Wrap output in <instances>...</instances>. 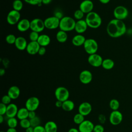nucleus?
<instances>
[{"mask_svg":"<svg viewBox=\"0 0 132 132\" xmlns=\"http://www.w3.org/2000/svg\"><path fill=\"white\" fill-rule=\"evenodd\" d=\"M16 37L13 34H9L6 37V41L9 44H14Z\"/></svg>","mask_w":132,"mask_h":132,"instance_id":"35","label":"nucleus"},{"mask_svg":"<svg viewBox=\"0 0 132 132\" xmlns=\"http://www.w3.org/2000/svg\"><path fill=\"white\" fill-rule=\"evenodd\" d=\"M29 120H30L31 126L33 127L34 128L36 127V126H38V125H40L41 119L38 116H36V117H35L33 119H29Z\"/></svg>","mask_w":132,"mask_h":132,"instance_id":"36","label":"nucleus"},{"mask_svg":"<svg viewBox=\"0 0 132 132\" xmlns=\"http://www.w3.org/2000/svg\"><path fill=\"white\" fill-rule=\"evenodd\" d=\"M106 117L104 114H100L98 115V121L99 123L101 124H104L106 122Z\"/></svg>","mask_w":132,"mask_h":132,"instance_id":"43","label":"nucleus"},{"mask_svg":"<svg viewBox=\"0 0 132 132\" xmlns=\"http://www.w3.org/2000/svg\"><path fill=\"white\" fill-rule=\"evenodd\" d=\"M94 8V4L91 0H84L79 5V9L85 14H88L92 11Z\"/></svg>","mask_w":132,"mask_h":132,"instance_id":"15","label":"nucleus"},{"mask_svg":"<svg viewBox=\"0 0 132 132\" xmlns=\"http://www.w3.org/2000/svg\"><path fill=\"white\" fill-rule=\"evenodd\" d=\"M24 1L30 5H37V6H41L42 3V0H24Z\"/></svg>","mask_w":132,"mask_h":132,"instance_id":"39","label":"nucleus"},{"mask_svg":"<svg viewBox=\"0 0 132 132\" xmlns=\"http://www.w3.org/2000/svg\"><path fill=\"white\" fill-rule=\"evenodd\" d=\"M78 109V112L85 117L91 112L92 107L90 103L87 102H84L79 105Z\"/></svg>","mask_w":132,"mask_h":132,"instance_id":"16","label":"nucleus"},{"mask_svg":"<svg viewBox=\"0 0 132 132\" xmlns=\"http://www.w3.org/2000/svg\"><path fill=\"white\" fill-rule=\"evenodd\" d=\"M34 132H46L44 126L38 125L34 127Z\"/></svg>","mask_w":132,"mask_h":132,"instance_id":"44","label":"nucleus"},{"mask_svg":"<svg viewBox=\"0 0 132 132\" xmlns=\"http://www.w3.org/2000/svg\"><path fill=\"white\" fill-rule=\"evenodd\" d=\"M7 94L12 100H16L20 95V89L16 86H11L8 90Z\"/></svg>","mask_w":132,"mask_h":132,"instance_id":"22","label":"nucleus"},{"mask_svg":"<svg viewBox=\"0 0 132 132\" xmlns=\"http://www.w3.org/2000/svg\"><path fill=\"white\" fill-rule=\"evenodd\" d=\"M68 132H79V131L78 129H77V128L72 127L69 129Z\"/></svg>","mask_w":132,"mask_h":132,"instance_id":"50","label":"nucleus"},{"mask_svg":"<svg viewBox=\"0 0 132 132\" xmlns=\"http://www.w3.org/2000/svg\"><path fill=\"white\" fill-rule=\"evenodd\" d=\"M110 108L112 110H118L120 107V103L119 101L116 98L111 99L109 103Z\"/></svg>","mask_w":132,"mask_h":132,"instance_id":"30","label":"nucleus"},{"mask_svg":"<svg viewBox=\"0 0 132 132\" xmlns=\"http://www.w3.org/2000/svg\"><path fill=\"white\" fill-rule=\"evenodd\" d=\"M55 14V15L54 16H55L56 17H57V18H58L60 20L63 17V16H62V13L60 11H57Z\"/></svg>","mask_w":132,"mask_h":132,"instance_id":"47","label":"nucleus"},{"mask_svg":"<svg viewBox=\"0 0 132 132\" xmlns=\"http://www.w3.org/2000/svg\"><path fill=\"white\" fill-rule=\"evenodd\" d=\"M18 107L17 105L14 103H10L7 105L6 116L8 118H13L16 117L18 111Z\"/></svg>","mask_w":132,"mask_h":132,"instance_id":"20","label":"nucleus"},{"mask_svg":"<svg viewBox=\"0 0 132 132\" xmlns=\"http://www.w3.org/2000/svg\"><path fill=\"white\" fill-rule=\"evenodd\" d=\"M52 0H42V3L44 5H48L52 2Z\"/></svg>","mask_w":132,"mask_h":132,"instance_id":"51","label":"nucleus"},{"mask_svg":"<svg viewBox=\"0 0 132 132\" xmlns=\"http://www.w3.org/2000/svg\"><path fill=\"white\" fill-rule=\"evenodd\" d=\"M11 100H12V99L8 94L4 95L2 97V100H1L2 102L1 103H3L6 105H8L11 103Z\"/></svg>","mask_w":132,"mask_h":132,"instance_id":"40","label":"nucleus"},{"mask_svg":"<svg viewBox=\"0 0 132 132\" xmlns=\"http://www.w3.org/2000/svg\"><path fill=\"white\" fill-rule=\"evenodd\" d=\"M94 125L90 120H85L78 125L79 132H92L93 131Z\"/></svg>","mask_w":132,"mask_h":132,"instance_id":"14","label":"nucleus"},{"mask_svg":"<svg viewBox=\"0 0 132 132\" xmlns=\"http://www.w3.org/2000/svg\"><path fill=\"white\" fill-rule=\"evenodd\" d=\"M37 42L41 46L46 47L51 43V38L46 34H42L39 36Z\"/></svg>","mask_w":132,"mask_h":132,"instance_id":"24","label":"nucleus"},{"mask_svg":"<svg viewBox=\"0 0 132 132\" xmlns=\"http://www.w3.org/2000/svg\"><path fill=\"white\" fill-rule=\"evenodd\" d=\"M1 132H6V131H1Z\"/></svg>","mask_w":132,"mask_h":132,"instance_id":"56","label":"nucleus"},{"mask_svg":"<svg viewBox=\"0 0 132 132\" xmlns=\"http://www.w3.org/2000/svg\"><path fill=\"white\" fill-rule=\"evenodd\" d=\"M44 21L40 18H35L30 21V29L38 33L42 32L45 28Z\"/></svg>","mask_w":132,"mask_h":132,"instance_id":"9","label":"nucleus"},{"mask_svg":"<svg viewBox=\"0 0 132 132\" xmlns=\"http://www.w3.org/2000/svg\"><path fill=\"white\" fill-rule=\"evenodd\" d=\"M26 132H34V128L32 126H30L26 129H25Z\"/></svg>","mask_w":132,"mask_h":132,"instance_id":"49","label":"nucleus"},{"mask_svg":"<svg viewBox=\"0 0 132 132\" xmlns=\"http://www.w3.org/2000/svg\"><path fill=\"white\" fill-rule=\"evenodd\" d=\"M103 59L101 55L97 53L89 55L88 57V63L93 67H99L102 66Z\"/></svg>","mask_w":132,"mask_h":132,"instance_id":"12","label":"nucleus"},{"mask_svg":"<svg viewBox=\"0 0 132 132\" xmlns=\"http://www.w3.org/2000/svg\"><path fill=\"white\" fill-rule=\"evenodd\" d=\"M57 40L60 43H64L67 41L68 39V35L67 32L60 30H59L56 35Z\"/></svg>","mask_w":132,"mask_h":132,"instance_id":"28","label":"nucleus"},{"mask_svg":"<svg viewBox=\"0 0 132 132\" xmlns=\"http://www.w3.org/2000/svg\"><path fill=\"white\" fill-rule=\"evenodd\" d=\"M40 46L37 41H30L28 43L26 51L29 55H36L38 53Z\"/></svg>","mask_w":132,"mask_h":132,"instance_id":"17","label":"nucleus"},{"mask_svg":"<svg viewBox=\"0 0 132 132\" xmlns=\"http://www.w3.org/2000/svg\"><path fill=\"white\" fill-rule=\"evenodd\" d=\"M109 120L110 123L113 125H119L123 120V114L118 110L112 111L110 113Z\"/></svg>","mask_w":132,"mask_h":132,"instance_id":"10","label":"nucleus"},{"mask_svg":"<svg viewBox=\"0 0 132 132\" xmlns=\"http://www.w3.org/2000/svg\"><path fill=\"white\" fill-rule=\"evenodd\" d=\"M44 126L46 132H57L58 130V126L57 124L53 121H47Z\"/></svg>","mask_w":132,"mask_h":132,"instance_id":"25","label":"nucleus"},{"mask_svg":"<svg viewBox=\"0 0 132 132\" xmlns=\"http://www.w3.org/2000/svg\"><path fill=\"white\" fill-rule=\"evenodd\" d=\"M114 66V62L113 60L110 58H106L105 59H103L102 67L103 68V69L109 70L112 69Z\"/></svg>","mask_w":132,"mask_h":132,"instance_id":"29","label":"nucleus"},{"mask_svg":"<svg viewBox=\"0 0 132 132\" xmlns=\"http://www.w3.org/2000/svg\"><path fill=\"white\" fill-rule=\"evenodd\" d=\"M86 39L81 34H77L74 36L72 39V44L76 46H80L83 45Z\"/></svg>","mask_w":132,"mask_h":132,"instance_id":"23","label":"nucleus"},{"mask_svg":"<svg viewBox=\"0 0 132 132\" xmlns=\"http://www.w3.org/2000/svg\"><path fill=\"white\" fill-rule=\"evenodd\" d=\"M46 51V50L45 47L40 46V48L39 50L38 54L39 55H40V56H43V55H44L45 54Z\"/></svg>","mask_w":132,"mask_h":132,"instance_id":"45","label":"nucleus"},{"mask_svg":"<svg viewBox=\"0 0 132 132\" xmlns=\"http://www.w3.org/2000/svg\"><path fill=\"white\" fill-rule=\"evenodd\" d=\"M28 43L26 39L23 37H16L14 45L20 51H24L26 49Z\"/></svg>","mask_w":132,"mask_h":132,"instance_id":"21","label":"nucleus"},{"mask_svg":"<svg viewBox=\"0 0 132 132\" xmlns=\"http://www.w3.org/2000/svg\"><path fill=\"white\" fill-rule=\"evenodd\" d=\"M7 105L1 103L0 104V115H4L6 114V110H7Z\"/></svg>","mask_w":132,"mask_h":132,"instance_id":"42","label":"nucleus"},{"mask_svg":"<svg viewBox=\"0 0 132 132\" xmlns=\"http://www.w3.org/2000/svg\"><path fill=\"white\" fill-rule=\"evenodd\" d=\"M39 33L34 31H31L29 35V38L30 41H37L39 37Z\"/></svg>","mask_w":132,"mask_h":132,"instance_id":"38","label":"nucleus"},{"mask_svg":"<svg viewBox=\"0 0 132 132\" xmlns=\"http://www.w3.org/2000/svg\"><path fill=\"white\" fill-rule=\"evenodd\" d=\"M19 124H20V126L24 129H26L27 128H28L31 126L30 120L28 118L20 120V121L19 122Z\"/></svg>","mask_w":132,"mask_h":132,"instance_id":"34","label":"nucleus"},{"mask_svg":"<svg viewBox=\"0 0 132 132\" xmlns=\"http://www.w3.org/2000/svg\"><path fill=\"white\" fill-rule=\"evenodd\" d=\"M39 99L36 96L29 97L25 102V107L29 111H36L39 107Z\"/></svg>","mask_w":132,"mask_h":132,"instance_id":"11","label":"nucleus"},{"mask_svg":"<svg viewBox=\"0 0 132 132\" xmlns=\"http://www.w3.org/2000/svg\"><path fill=\"white\" fill-rule=\"evenodd\" d=\"M104 127L102 125V124H98L94 125L93 132H104Z\"/></svg>","mask_w":132,"mask_h":132,"instance_id":"41","label":"nucleus"},{"mask_svg":"<svg viewBox=\"0 0 132 132\" xmlns=\"http://www.w3.org/2000/svg\"><path fill=\"white\" fill-rule=\"evenodd\" d=\"M85 120V116L80 114V113H77L75 114L73 117L74 122L77 125H79Z\"/></svg>","mask_w":132,"mask_h":132,"instance_id":"32","label":"nucleus"},{"mask_svg":"<svg viewBox=\"0 0 132 132\" xmlns=\"http://www.w3.org/2000/svg\"><path fill=\"white\" fill-rule=\"evenodd\" d=\"M5 74V70L3 68H1L0 69V75L1 76H3Z\"/></svg>","mask_w":132,"mask_h":132,"instance_id":"54","label":"nucleus"},{"mask_svg":"<svg viewBox=\"0 0 132 132\" xmlns=\"http://www.w3.org/2000/svg\"><path fill=\"white\" fill-rule=\"evenodd\" d=\"M7 124L9 128H15L18 125V121L15 117L9 118L7 120Z\"/></svg>","mask_w":132,"mask_h":132,"instance_id":"33","label":"nucleus"},{"mask_svg":"<svg viewBox=\"0 0 132 132\" xmlns=\"http://www.w3.org/2000/svg\"><path fill=\"white\" fill-rule=\"evenodd\" d=\"M100 3L103 4H107L110 2V0H98Z\"/></svg>","mask_w":132,"mask_h":132,"instance_id":"53","label":"nucleus"},{"mask_svg":"<svg viewBox=\"0 0 132 132\" xmlns=\"http://www.w3.org/2000/svg\"><path fill=\"white\" fill-rule=\"evenodd\" d=\"M36 113L35 111H29V113H28V119H31L36 117Z\"/></svg>","mask_w":132,"mask_h":132,"instance_id":"46","label":"nucleus"},{"mask_svg":"<svg viewBox=\"0 0 132 132\" xmlns=\"http://www.w3.org/2000/svg\"><path fill=\"white\" fill-rule=\"evenodd\" d=\"M88 27V26L85 20L82 19L77 20L76 22L74 30L78 34H81L87 30Z\"/></svg>","mask_w":132,"mask_h":132,"instance_id":"18","label":"nucleus"},{"mask_svg":"<svg viewBox=\"0 0 132 132\" xmlns=\"http://www.w3.org/2000/svg\"><path fill=\"white\" fill-rule=\"evenodd\" d=\"M84 13L79 9L75 10V11L74 13V18L77 20H82L84 16Z\"/></svg>","mask_w":132,"mask_h":132,"instance_id":"37","label":"nucleus"},{"mask_svg":"<svg viewBox=\"0 0 132 132\" xmlns=\"http://www.w3.org/2000/svg\"><path fill=\"white\" fill-rule=\"evenodd\" d=\"M20 19L21 14L20 12L13 9L10 10L7 14L6 20L9 24L14 25L19 23L20 21Z\"/></svg>","mask_w":132,"mask_h":132,"instance_id":"7","label":"nucleus"},{"mask_svg":"<svg viewBox=\"0 0 132 132\" xmlns=\"http://www.w3.org/2000/svg\"><path fill=\"white\" fill-rule=\"evenodd\" d=\"M44 23L46 28L55 29L59 27L60 19L54 15L46 18L44 20Z\"/></svg>","mask_w":132,"mask_h":132,"instance_id":"8","label":"nucleus"},{"mask_svg":"<svg viewBox=\"0 0 132 132\" xmlns=\"http://www.w3.org/2000/svg\"><path fill=\"white\" fill-rule=\"evenodd\" d=\"M75 107V104L74 103L70 100H67L62 103V108L63 110L65 111H72Z\"/></svg>","mask_w":132,"mask_h":132,"instance_id":"27","label":"nucleus"},{"mask_svg":"<svg viewBox=\"0 0 132 132\" xmlns=\"http://www.w3.org/2000/svg\"><path fill=\"white\" fill-rule=\"evenodd\" d=\"M55 96L57 100L64 102L69 99L70 93L67 88L60 86L57 87L55 91Z\"/></svg>","mask_w":132,"mask_h":132,"instance_id":"6","label":"nucleus"},{"mask_svg":"<svg viewBox=\"0 0 132 132\" xmlns=\"http://www.w3.org/2000/svg\"><path fill=\"white\" fill-rule=\"evenodd\" d=\"M85 20L88 26L93 29H96L100 27L102 22L100 15L94 11H92L87 14Z\"/></svg>","mask_w":132,"mask_h":132,"instance_id":"2","label":"nucleus"},{"mask_svg":"<svg viewBox=\"0 0 132 132\" xmlns=\"http://www.w3.org/2000/svg\"><path fill=\"white\" fill-rule=\"evenodd\" d=\"M76 21L74 19L69 16H63L60 20V30L65 32L72 31L75 29Z\"/></svg>","mask_w":132,"mask_h":132,"instance_id":"3","label":"nucleus"},{"mask_svg":"<svg viewBox=\"0 0 132 132\" xmlns=\"http://www.w3.org/2000/svg\"><path fill=\"white\" fill-rule=\"evenodd\" d=\"M6 132H18L15 128H9L7 129Z\"/></svg>","mask_w":132,"mask_h":132,"instance_id":"52","label":"nucleus"},{"mask_svg":"<svg viewBox=\"0 0 132 132\" xmlns=\"http://www.w3.org/2000/svg\"><path fill=\"white\" fill-rule=\"evenodd\" d=\"M29 110L26 107H22L19 109L16 117L20 120L28 118Z\"/></svg>","mask_w":132,"mask_h":132,"instance_id":"26","label":"nucleus"},{"mask_svg":"<svg viewBox=\"0 0 132 132\" xmlns=\"http://www.w3.org/2000/svg\"><path fill=\"white\" fill-rule=\"evenodd\" d=\"M62 102L60 101H58L57 100V101L55 103V106L57 108H61L62 106Z\"/></svg>","mask_w":132,"mask_h":132,"instance_id":"48","label":"nucleus"},{"mask_svg":"<svg viewBox=\"0 0 132 132\" xmlns=\"http://www.w3.org/2000/svg\"><path fill=\"white\" fill-rule=\"evenodd\" d=\"M85 52L89 55H91L96 53L98 45L97 42L93 39H87L83 45Z\"/></svg>","mask_w":132,"mask_h":132,"instance_id":"4","label":"nucleus"},{"mask_svg":"<svg viewBox=\"0 0 132 132\" xmlns=\"http://www.w3.org/2000/svg\"><path fill=\"white\" fill-rule=\"evenodd\" d=\"M4 121V118L3 115H0V123H2Z\"/></svg>","mask_w":132,"mask_h":132,"instance_id":"55","label":"nucleus"},{"mask_svg":"<svg viewBox=\"0 0 132 132\" xmlns=\"http://www.w3.org/2000/svg\"><path fill=\"white\" fill-rule=\"evenodd\" d=\"M92 73L87 70L82 71L79 76V79L80 81L85 85L90 83L92 80Z\"/></svg>","mask_w":132,"mask_h":132,"instance_id":"13","label":"nucleus"},{"mask_svg":"<svg viewBox=\"0 0 132 132\" xmlns=\"http://www.w3.org/2000/svg\"><path fill=\"white\" fill-rule=\"evenodd\" d=\"M113 14L114 19L123 21L128 16V10L125 6H118L114 9Z\"/></svg>","mask_w":132,"mask_h":132,"instance_id":"5","label":"nucleus"},{"mask_svg":"<svg viewBox=\"0 0 132 132\" xmlns=\"http://www.w3.org/2000/svg\"><path fill=\"white\" fill-rule=\"evenodd\" d=\"M23 7V2L21 0H14L12 2L13 9L18 11H20Z\"/></svg>","mask_w":132,"mask_h":132,"instance_id":"31","label":"nucleus"},{"mask_svg":"<svg viewBox=\"0 0 132 132\" xmlns=\"http://www.w3.org/2000/svg\"><path fill=\"white\" fill-rule=\"evenodd\" d=\"M108 35L114 38L124 35L126 32V26L123 21L113 19L108 23L106 27Z\"/></svg>","mask_w":132,"mask_h":132,"instance_id":"1","label":"nucleus"},{"mask_svg":"<svg viewBox=\"0 0 132 132\" xmlns=\"http://www.w3.org/2000/svg\"><path fill=\"white\" fill-rule=\"evenodd\" d=\"M30 21L27 19H23L20 20L16 24L18 30L20 32H25L30 29Z\"/></svg>","mask_w":132,"mask_h":132,"instance_id":"19","label":"nucleus"}]
</instances>
